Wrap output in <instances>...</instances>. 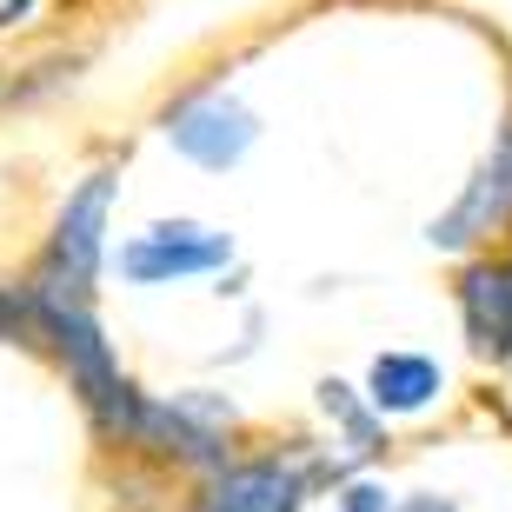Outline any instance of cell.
Segmentation results:
<instances>
[{"instance_id":"2","label":"cell","mask_w":512,"mask_h":512,"mask_svg":"<svg viewBox=\"0 0 512 512\" xmlns=\"http://www.w3.org/2000/svg\"><path fill=\"white\" fill-rule=\"evenodd\" d=\"M27 7H34V0H0V27H14V20L27 14Z\"/></svg>"},{"instance_id":"1","label":"cell","mask_w":512,"mask_h":512,"mask_svg":"<svg viewBox=\"0 0 512 512\" xmlns=\"http://www.w3.org/2000/svg\"><path fill=\"white\" fill-rule=\"evenodd\" d=\"M173 133H180V147H193L200 160L220 167V160H233V153L253 140V114L233 107V100H193V107H180Z\"/></svg>"}]
</instances>
